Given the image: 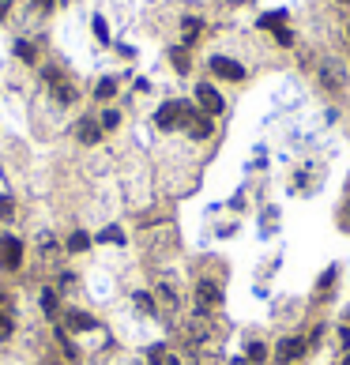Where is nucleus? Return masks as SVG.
<instances>
[{"label":"nucleus","mask_w":350,"mask_h":365,"mask_svg":"<svg viewBox=\"0 0 350 365\" xmlns=\"http://www.w3.org/2000/svg\"><path fill=\"white\" fill-rule=\"evenodd\" d=\"M0 267L4 271H19L23 267V241L12 238V233L0 238Z\"/></svg>","instance_id":"nucleus-1"},{"label":"nucleus","mask_w":350,"mask_h":365,"mask_svg":"<svg viewBox=\"0 0 350 365\" xmlns=\"http://www.w3.org/2000/svg\"><path fill=\"white\" fill-rule=\"evenodd\" d=\"M189 117H192V109L185 102H166L159 109V128H177V125H185Z\"/></svg>","instance_id":"nucleus-2"},{"label":"nucleus","mask_w":350,"mask_h":365,"mask_svg":"<svg viewBox=\"0 0 350 365\" xmlns=\"http://www.w3.org/2000/svg\"><path fill=\"white\" fill-rule=\"evenodd\" d=\"M196 102H200V106H204V114H207V117H218V114H223V109H226L223 95H218L215 87H207V83H200V87H196Z\"/></svg>","instance_id":"nucleus-3"},{"label":"nucleus","mask_w":350,"mask_h":365,"mask_svg":"<svg viewBox=\"0 0 350 365\" xmlns=\"http://www.w3.org/2000/svg\"><path fill=\"white\" fill-rule=\"evenodd\" d=\"M301 354H305V339H283L279 350H275V362H279V365H290V362H298Z\"/></svg>","instance_id":"nucleus-4"},{"label":"nucleus","mask_w":350,"mask_h":365,"mask_svg":"<svg viewBox=\"0 0 350 365\" xmlns=\"http://www.w3.org/2000/svg\"><path fill=\"white\" fill-rule=\"evenodd\" d=\"M211 72L223 76V79H245V68L237 61H230V57H211Z\"/></svg>","instance_id":"nucleus-5"},{"label":"nucleus","mask_w":350,"mask_h":365,"mask_svg":"<svg viewBox=\"0 0 350 365\" xmlns=\"http://www.w3.org/2000/svg\"><path fill=\"white\" fill-rule=\"evenodd\" d=\"M64 327H72V332H90V327H98V324H95V316L83 313V309H68V313H64Z\"/></svg>","instance_id":"nucleus-6"},{"label":"nucleus","mask_w":350,"mask_h":365,"mask_svg":"<svg viewBox=\"0 0 350 365\" xmlns=\"http://www.w3.org/2000/svg\"><path fill=\"white\" fill-rule=\"evenodd\" d=\"M76 139L79 143H98V139H102V125H98V121H79L76 125Z\"/></svg>","instance_id":"nucleus-7"},{"label":"nucleus","mask_w":350,"mask_h":365,"mask_svg":"<svg viewBox=\"0 0 350 365\" xmlns=\"http://www.w3.org/2000/svg\"><path fill=\"white\" fill-rule=\"evenodd\" d=\"M196 297H200V309H211V305L223 302V294H218L215 283H200V286H196Z\"/></svg>","instance_id":"nucleus-8"},{"label":"nucleus","mask_w":350,"mask_h":365,"mask_svg":"<svg viewBox=\"0 0 350 365\" xmlns=\"http://www.w3.org/2000/svg\"><path fill=\"white\" fill-rule=\"evenodd\" d=\"M42 309H45V316H49V320H57V290H42Z\"/></svg>","instance_id":"nucleus-9"},{"label":"nucleus","mask_w":350,"mask_h":365,"mask_svg":"<svg viewBox=\"0 0 350 365\" xmlns=\"http://www.w3.org/2000/svg\"><path fill=\"white\" fill-rule=\"evenodd\" d=\"M87 249H90V238H87L83 230H76V233L68 238V252H87Z\"/></svg>","instance_id":"nucleus-10"},{"label":"nucleus","mask_w":350,"mask_h":365,"mask_svg":"<svg viewBox=\"0 0 350 365\" xmlns=\"http://www.w3.org/2000/svg\"><path fill=\"white\" fill-rule=\"evenodd\" d=\"M15 57L26 61V64H34V61H38V49H34L31 42H15Z\"/></svg>","instance_id":"nucleus-11"},{"label":"nucleus","mask_w":350,"mask_h":365,"mask_svg":"<svg viewBox=\"0 0 350 365\" xmlns=\"http://www.w3.org/2000/svg\"><path fill=\"white\" fill-rule=\"evenodd\" d=\"M196 139H207L211 136V117H200V121H192V128H189Z\"/></svg>","instance_id":"nucleus-12"},{"label":"nucleus","mask_w":350,"mask_h":365,"mask_svg":"<svg viewBox=\"0 0 350 365\" xmlns=\"http://www.w3.org/2000/svg\"><path fill=\"white\" fill-rule=\"evenodd\" d=\"M166 362H170L166 346H151V350H147V365H166Z\"/></svg>","instance_id":"nucleus-13"},{"label":"nucleus","mask_w":350,"mask_h":365,"mask_svg":"<svg viewBox=\"0 0 350 365\" xmlns=\"http://www.w3.org/2000/svg\"><path fill=\"white\" fill-rule=\"evenodd\" d=\"M12 332H15L12 313H0V343H4V339H12Z\"/></svg>","instance_id":"nucleus-14"},{"label":"nucleus","mask_w":350,"mask_h":365,"mask_svg":"<svg viewBox=\"0 0 350 365\" xmlns=\"http://www.w3.org/2000/svg\"><path fill=\"white\" fill-rule=\"evenodd\" d=\"M98 125H102V132H109V128H117V125H121V114H117V109H106Z\"/></svg>","instance_id":"nucleus-15"},{"label":"nucleus","mask_w":350,"mask_h":365,"mask_svg":"<svg viewBox=\"0 0 350 365\" xmlns=\"http://www.w3.org/2000/svg\"><path fill=\"white\" fill-rule=\"evenodd\" d=\"M95 95H98V98H113V95H117V79H102Z\"/></svg>","instance_id":"nucleus-16"},{"label":"nucleus","mask_w":350,"mask_h":365,"mask_svg":"<svg viewBox=\"0 0 350 365\" xmlns=\"http://www.w3.org/2000/svg\"><path fill=\"white\" fill-rule=\"evenodd\" d=\"M0 219H15V203H12V196H0Z\"/></svg>","instance_id":"nucleus-17"},{"label":"nucleus","mask_w":350,"mask_h":365,"mask_svg":"<svg viewBox=\"0 0 350 365\" xmlns=\"http://www.w3.org/2000/svg\"><path fill=\"white\" fill-rule=\"evenodd\" d=\"M98 241H109V245H121V241H125V233L117 230V226H109V230H102V238H98Z\"/></svg>","instance_id":"nucleus-18"},{"label":"nucleus","mask_w":350,"mask_h":365,"mask_svg":"<svg viewBox=\"0 0 350 365\" xmlns=\"http://www.w3.org/2000/svg\"><path fill=\"white\" fill-rule=\"evenodd\" d=\"M136 305H140L143 313H154V297H151V294H143V290L136 294Z\"/></svg>","instance_id":"nucleus-19"},{"label":"nucleus","mask_w":350,"mask_h":365,"mask_svg":"<svg viewBox=\"0 0 350 365\" xmlns=\"http://www.w3.org/2000/svg\"><path fill=\"white\" fill-rule=\"evenodd\" d=\"M248 358H253V362H264V358H268V350H264V343H253V346H248Z\"/></svg>","instance_id":"nucleus-20"},{"label":"nucleus","mask_w":350,"mask_h":365,"mask_svg":"<svg viewBox=\"0 0 350 365\" xmlns=\"http://www.w3.org/2000/svg\"><path fill=\"white\" fill-rule=\"evenodd\" d=\"M173 64H177V72H189V57H185V49H173Z\"/></svg>","instance_id":"nucleus-21"},{"label":"nucleus","mask_w":350,"mask_h":365,"mask_svg":"<svg viewBox=\"0 0 350 365\" xmlns=\"http://www.w3.org/2000/svg\"><path fill=\"white\" fill-rule=\"evenodd\" d=\"M275 38H279L283 45H290V42H294V34H290V31H275Z\"/></svg>","instance_id":"nucleus-22"},{"label":"nucleus","mask_w":350,"mask_h":365,"mask_svg":"<svg viewBox=\"0 0 350 365\" xmlns=\"http://www.w3.org/2000/svg\"><path fill=\"white\" fill-rule=\"evenodd\" d=\"M38 8H42V12H49V8H53V0H38Z\"/></svg>","instance_id":"nucleus-23"},{"label":"nucleus","mask_w":350,"mask_h":365,"mask_svg":"<svg viewBox=\"0 0 350 365\" xmlns=\"http://www.w3.org/2000/svg\"><path fill=\"white\" fill-rule=\"evenodd\" d=\"M4 15H8V0H0V20H4Z\"/></svg>","instance_id":"nucleus-24"},{"label":"nucleus","mask_w":350,"mask_h":365,"mask_svg":"<svg viewBox=\"0 0 350 365\" xmlns=\"http://www.w3.org/2000/svg\"><path fill=\"white\" fill-rule=\"evenodd\" d=\"M343 365H350V354H347V358H343Z\"/></svg>","instance_id":"nucleus-25"},{"label":"nucleus","mask_w":350,"mask_h":365,"mask_svg":"<svg viewBox=\"0 0 350 365\" xmlns=\"http://www.w3.org/2000/svg\"><path fill=\"white\" fill-rule=\"evenodd\" d=\"M4 297H8V294H4V290H0V302H4Z\"/></svg>","instance_id":"nucleus-26"}]
</instances>
